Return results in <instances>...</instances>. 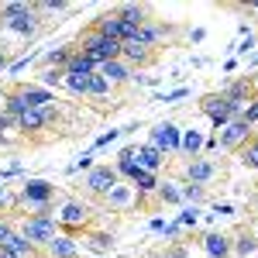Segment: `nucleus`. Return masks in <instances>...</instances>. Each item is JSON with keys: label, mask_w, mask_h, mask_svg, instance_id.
<instances>
[{"label": "nucleus", "mask_w": 258, "mask_h": 258, "mask_svg": "<svg viewBox=\"0 0 258 258\" xmlns=\"http://www.w3.org/2000/svg\"><path fill=\"white\" fill-rule=\"evenodd\" d=\"M0 28L14 31L18 38H38L41 35V18L35 14V4L11 0V4L0 7Z\"/></svg>", "instance_id": "f257e3e1"}, {"label": "nucleus", "mask_w": 258, "mask_h": 258, "mask_svg": "<svg viewBox=\"0 0 258 258\" xmlns=\"http://www.w3.org/2000/svg\"><path fill=\"white\" fill-rule=\"evenodd\" d=\"M52 200H55V186L48 182V179H24L18 189V210L21 207H28V210H35V214H52ZM14 210V214H18ZM55 217V214H52Z\"/></svg>", "instance_id": "f03ea898"}, {"label": "nucleus", "mask_w": 258, "mask_h": 258, "mask_svg": "<svg viewBox=\"0 0 258 258\" xmlns=\"http://www.w3.org/2000/svg\"><path fill=\"white\" fill-rule=\"evenodd\" d=\"M14 224H18V234H24L38 251H45L48 241L59 234V224L52 214H24V217H14Z\"/></svg>", "instance_id": "7ed1b4c3"}, {"label": "nucleus", "mask_w": 258, "mask_h": 258, "mask_svg": "<svg viewBox=\"0 0 258 258\" xmlns=\"http://www.w3.org/2000/svg\"><path fill=\"white\" fill-rule=\"evenodd\" d=\"M55 224H59V231H66L69 238H76L80 231H86V227L93 224V210H90L83 200L69 197L55 207Z\"/></svg>", "instance_id": "20e7f679"}, {"label": "nucleus", "mask_w": 258, "mask_h": 258, "mask_svg": "<svg viewBox=\"0 0 258 258\" xmlns=\"http://www.w3.org/2000/svg\"><path fill=\"white\" fill-rule=\"evenodd\" d=\"M200 110L210 117V127H214V131L227 127L231 120H241V114H244V110L234 107L224 93H207V97H200Z\"/></svg>", "instance_id": "39448f33"}, {"label": "nucleus", "mask_w": 258, "mask_h": 258, "mask_svg": "<svg viewBox=\"0 0 258 258\" xmlns=\"http://www.w3.org/2000/svg\"><path fill=\"white\" fill-rule=\"evenodd\" d=\"M182 179L186 182H193V186H210L214 179H220V165L217 159H210V155H197V159H189L182 165Z\"/></svg>", "instance_id": "423d86ee"}, {"label": "nucleus", "mask_w": 258, "mask_h": 258, "mask_svg": "<svg viewBox=\"0 0 258 258\" xmlns=\"http://www.w3.org/2000/svg\"><path fill=\"white\" fill-rule=\"evenodd\" d=\"M120 182V176H117V169L114 165H93L90 172H86V179H83V189L90 193V197H97V200H103L114 186Z\"/></svg>", "instance_id": "0eeeda50"}, {"label": "nucleus", "mask_w": 258, "mask_h": 258, "mask_svg": "<svg viewBox=\"0 0 258 258\" xmlns=\"http://www.w3.org/2000/svg\"><path fill=\"white\" fill-rule=\"evenodd\" d=\"M59 117V107L55 103H48V107H38V110H24L18 117V131H21V138H35L38 131H45L52 120Z\"/></svg>", "instance_id": "6e6552de"}, {"label": "nucleus", "mask_w": 258, "mask_h": 258, "mask_svg": "<svg viewBox=\"0 0 258 258\" xmlns=\"http://www.w3.org/2000/svg\"><path fill=\"white\" fill-rule=\"evenodd\" d=\"M179 141H182L179 124H172V120H159V124L152 127L148 145H152V148H159L162 155H179Z\"/></svg>", "instance_id": "1a4fd4ad"}, {"label": "nucleus", "mask_w": 258, "mask_h": 258, "mask_svg": "<svg viewBox=\"0 0 258 258\" xmlns=\"http://www.w3.org/2000/svg\"><path fill=\"white\" fill-rule=\"evenodd\" d=\"M251 138H255V135H251V127H248L244 120H231L227 127H220L217 148H220V152H241Z\"/></svg>", "instance_id": "9d476101"}, {"label": "nucleus", "mask_w": 258, "mask_h": 258, "mask_svg": "<svg viewBox=\"0 0 258 258\" xmlns=\"http://www.w3.org/2000/svg\"><path fill=\"white\" fill-rule=\"evenodd\" d=\"M141 203V193L131 186V182H117L107 197H103V207L110 210V214H124V210H135Z\"/></svg>", "instance_id": "9b49d317"}, {"label": "nucleus", "mask_w": 258, "mask_h": 258, "mask_svg": "<svg viewBox=\"0 0 258 258\" xmlns=\"http://www.w3.org/2000/svg\"><path fill=\"white\" fill-rule=\"evenodd\" d=\"M90 28H93L97 35H103V38H114V41H120V45H124V41H131V38H135V35H131V31H127L124 24H120L117 11H107V14H100V18L93 21Z\"/></svg>", "instance_id": "f8f14e48"}, {"label": "nucleus", "mask_w": 258, "mask_h": 258, "mask_svg": "<svg viewBox=\"0 0 258 258\" xmlns=\"http://www.w3.org/2000/svg\"><path fill=\"white\" fill-rule=\"evenodd\" d=\"M120 59L127 62L131 69H135V66H138V69H148V66H155L159 52H155V48H145L138 41H124V45H120Z\"/></svg>", "instance_id": "ddd939ff"}, {"label": "nucleus", "mask_w": 258, "mask_h": 258, "mask_svg": "<svg viewBox=\"0 0 258 258\" xmlns=\"http://www.w3.org/2000/svg\"><path fill=\"white\" fill-rule=\"evenodd\" d=\"M117 11L120 24L131 31V35H138V28L145 24V21H152V11L145 7V4H120V7H114Z\"/></svg>", "instance_id": "4468645a"}, {"label": "nucleus", "mask_w": 258, "mask_h": 258, "mask_svg": "<svg viewBox=\"0 0 258 258\" xmlns=\"http://www.w3.org/2000/svg\"><path fill=\"white\" fill-rule=\"evenodd\" d=\"M200 248H203L207 258H231V234H224V231H207V234L200 238Z\"/></svg>", "instance_id": "2eb2a0df"}, {"label": "nucleus", "mask_w": 258, "mask_h": 258, "mask_svg": "<svg viewBox=\"0 0 258 258\" xmlns=\"http://www.w3.org/2000/svg\"><path fill=\"white\" fill-rule=\"evenodd\" d=\"M24 103H28V110H38V107H48V103H55V93L52 90H45V86H35V83H18L14 86Z\"/></svg>", "instance_id": "dca6fc26"}, {"label": "nucleus", "mask_w": 258, "mask_h": 258, "mask_svg": "<svg viewBox=\"0 0 258 258\" xmlns=\"http://www.w3.org/2000/svg\"><path fill=\"white\" fill-rule=\"evenodd\" d=\"M258 255V241L251 234V227H241L231 234V258H255Z\"/></svg>", "instance_id": "f3484780"}, {"label": "nucleus", "mask_w": 258, "mask_h": 258, "mask_svg": "<svg viewBox=\"0 0 258 258\" xmlns=\"http://www.w3.org/2000/svg\"><path fill=\"white\" fill-rule=\"evenodd\" d=\"M103 80L110 83V86H120V83H127V80H135V69L127 66L124 59H114V62H100V69H97Z\"/></svg>", "instance_id": "a211bd4d"}, {"label": "nucleus", "mask_w": 258, "mask_h": 258, "mask_svg": "<svg viewBox=\"0 0 258 258\" xmlns=\"http://www.w3.org/2000/svg\"><path fill=\"white\" fill-rule=\"evenodd\" d=\"M45 258H80V241L69 234H55L45 248Z\"/></svg>", "instance_id": "6ab92c4d"}, {"label": "nucleus", "mask_w": 258, "mask_h": 258, "mask_svg": "<svg viewBox=\"0 0 258 258\" xmlns=\"http://www.w3.org/2000/svg\"><path fill=\"white\" fill-rule=\"evenodd\" d=\"M97 69H100L97 62L90 59V55H83L80 48H76V52L69 55V62H66V69H62V73H66V76H83V80H86V76H93Z\"/></svg>", "instance_id": "aec40b11"}, {"label": "nucleus", "mask_w": 258, "mask_h": 258, "mask_svg": "<svg viewBox=\"0 0 258 258\" xmlns=\"http://www.w3.org/2000/svg\"><path fill=\"white\" fill-rule=\"evenodd\" d=\"M135 155H138V165H141V169H145V172H155V176H159V169L165 165V155H162L159 148H152L148 141H145L141 148H135Z\"/></svg>", "instance_id": "412c9836"}, {"label": "nucleus", "mask_w": 258, "mask_h": 258, "mask_svg": "<svg viewBox=\"0 0 258 258\" xmlns=\"http://www.w3.org/2000/svg\"><path fill=\"white\" fill-rule=\"evenodd\" d=\"M203 145H207L203 131L189 127V131H182V141H179V155H186V159H197V155H203Z\"/></svg>", "instance_id": "4be33fe9"}, {"label": "nucleus", "mask_w": 258, "mask_h": 258, "mask_svg": "<svg viewBox=\"0 0 258 258\" xmlns=\"http://www.w3.org/2000/svg\"><path fill=\"white\" fill-rule=\"evenodd\" d=\"M114 93V86L103 80L100 73H93L90 80H86V97H93V100H103V97H110Z\"/></svg>", "instance_id": "5701e85b"}, {"label": "nucleus", "mask_w": 258, "mask_h": 258, "mask_svg": "<svg viewBox=\"0 0 258 258\" xmlns=\"http://www.w3.org/2000/svg\"><path fill=\"white\" fill-rule=\"evenodd\" d=\"M66 11H69V4H66V0H38V4H35V14H66Z\"/></svg>", "instance_id": "b1692460"}, {"label": "nucleus", "mask_w": 258, "mask_h": 258, "mask_svg": "<svg viewBox=\"0 0 258 258\" xmlns=\"http://www.w3.org/2000/svg\"><path fill=\"white\" fill-rule=\"evenodd\" d=\"M179 193H182V203H203L207 200V189L203 186H193V182H182Z\"/></svg>", "instance_id": "393cba45"}, {"label": "nucleus", "mask_w": 258, "mask_h": 258, "mask_svg": "<svg viewBox=\"0 0 258 258\" xmlns=\"http://www.w3.org/2000/svg\"><path fill=\"white\" fill-rule=\"evenodd\" d=\"M238 155H241V162H244L248 169H255V172H258V138H251V141H248V145L238 152Z\"/></svg>", "instance_id": "a878e982"}, {"label": "nucleus", "mask_w": 258, "mask_h": 258, "mask_svg": "<svg viewBox=\"0 0 258 258\" xmlns=\"http://www.w3.org/2000/svg\"><path fill=\"white\" fill-rule=\"evenodd\" d=\"M83 244H90L97 255H103V251H110L114 238H110V234H86V241H83Z\"/></svg>", "instance_id": "bb28decb"}, {"label": "nucleus", "mask_w": 258, "mask_h": 258, "mask_svg": "<svg viewBox=\"0 0 258 258\" xmlns=\"http://www.w3.org/2000/svg\"><path fill=\"white\" fill-rule=\"evenodd\" d=\"M155 193H159V203H182V193H179V186H172V182H165V186L159 182Z\"/></svg>", "instance_id": "cd10ccee"}, {"label": "nucleus", "mask_w": 258, "mask_h": 258, "mask_svg": "<svg viewBox=\"0 0 258 258\" xmlns=\"http://www.w3.org/2000/svg\"><path fill=\"white\" fill-rule=\"evenodd\" d=\"M86 80H90V76H86ZM86 80H83V76H66L62 86H66L73 97H86Z\"/></svg>", "instance_id": "c85d7f7f"}, {"label": "nucleus", "mask_w": 258, "mask_h": 258, "mask_svg": "<svg viewBox=\"0 0 258 258\" xmlns=\"http://www.w3.org/2000/svg\"><path fill=\"white\" fill-rule=\"evenodd\" d=\"M14 231H18V224H14V217H0V248H4L7 241L14 238Z\"/></svg>", "instance_id": "c756f323"}, {"label": "nucleus", "mask_w": 258, "mask_h": 258, "mask_svg": "<svg viewBox=\"0 0 258 258\" xmlns=\"http://www.w3.org/2000/svg\"><path fill=\"white\" fill-rule=\"evenodd\" d=\"M62 80H66V73H62V69H45V76H41V86L48 90V86H59Z\"/></svg>", "instance_id": "7c9ffc66"}, {"label": "nucleus", "mask_w": 258, "mask_h": 258, "mask_svg": "<svg viewBox=\"0 0 258 258\" xmlns=\"http://www.w3.org/2000/svg\"><path fill=\"white\" fill-rule=\"evenodd\" d=\"M241 120H244L248 127H255V124H258V97L251 100L248 107H244V114H241Z\"/></svg>", "instance_id": "2f4dec72"}, {"label": "nucleus", "mask_w": 258, "mask_h": 258, "mask_svg": "<svg viewBox=\"0 0 258 258\" xmlns=\"http://www.w3.org/2000/svg\"><path fill=\"white\" fill-rule=\"evenodd\" d=\"M35 59H38V52H28V55H21V59L11 62V69H7V73H21V69H24L28 62H35Z\"/></svg>", "instance_id": "473e14b6"}, {"label": "nucleus", "mask_w": 258, "mask_h": 258, "mask_svg": "<svg viewBox=\"0 0 258 258\" xmlns=\"http://www.w3.org/2000/svg\"><path fill=\"white\" fill-rule=\"evenodd\" d=\"M197 217H200V210L193 207V210H186L182 217H179V227H189V224H197Z\"/></svg>", "instance_id": "72a5a7b5"}, {"label": "nucleus", "mask_w": 258, "mask_h": 258, "mask_svg": "<svg viewBox=\"0 0 258 258\" xmlns=\"http://www.w3.org/2000/svg\"><path fill=\"white\" fill-rule=\"evenodd\" d=\"M120 135H124V131H107V135H100V138H97V148H103V145H110V141H117Z\"/></svg>", "instance_id": "f704fd0d"}, {"label": "nucleus", "mask_w": 258, "mask_h": 258, "mask_svg": "<svg viewBox=\"0 0 258 258\" xmlns=\"http://www.w3.org/2000/svg\"><path fill=\"white\" fill-rule=\"evenodd\" d=\"M186 93H189V90H186V86H179V90H172V93H165L162 100H165V103H172V100H182Z\"/></svg>", "instance_id": "c9c22d12"}, {"label": "nucleus", "mask_w": 258, "mask_h": 258, "mask_svg": "<svg viewBox=\"0 0 258 258\" xmlns=\"http://www.w3.org/2000/svg\"><path fill=\"white\" fill-rule=\"evenodd\" d=\"M251 48H255V38L248 35V38L241 41V45H238V48H234V52H238V55H244V52H251Z\"/></svg>", "instance_id": "e433bc0d"}, {"label": "nucleus", "mask_w": 258, "mask_h": 258, "mask_svg": "<svg viewBox=\"0 0 258 258\" xmlns=\"http://www.w3.org/2000/svg\"><path fill=\"white\" fill-rule=\"evenodd\" d=\"M7 69H11V52L0 48V73H7Z\"/></svg>", "instance_id": "4c0bfd02"}, {"label": "nucleus", "mask_w": 258, "mask_h": 258, "mask_svg": "<svg viewBox=\"0 0 258 258\" xmlns=\"http://www.w3.org/2000/svg\"><path fill=\"white\" fill-rule=\"evenodd\" d=\"M165 258H186V251H182V244H176V248H169V251H165Z\"/></svg>", "instance_id": "58836bf2"}, {"label": "nucleus", "mask_w": 258, "mask_h": 258, "mask_svg": "<svg viewBox=\"0 0 258 258\" xmlns=\"http://www.w3.org/2000/svg\"><path fill=\"white\" fill-rule=\"evenodd\" d=\"M0 258H18V255H14L11 248H0Z\"/></svg>", "instance_id": "ea45409f"}, {"label": "nucleus", "mask_w": 258, "mask_h": 258, "mask_svg": "<svg viewBox=\"0 0 258 258\" xmlns=\"http://www.w3.org/2000/svg\"><path fill=\"white\" fill-rule=\"evenodd\" d=\"M251 234H255V241H258V224H255V227H251Z\"/></svg>", "instance_id": "a19ab883"}]
</instances>
